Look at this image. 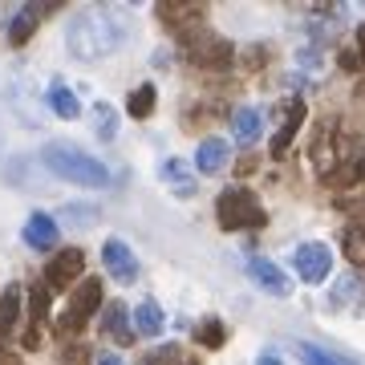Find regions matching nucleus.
<instances>
[{"label": "nucleus", "mask_w": 365, "mask_h": 365, "mask_svg": "<svg viewBox=\"0 0 365 365\" xmlns=\"http://www.w3.org/2000/svg\"><path fill=\"white\" fill-rule=\"evenodd\" d=\"M130 37V21L114 9H81L66 29V49L78 61H102Z\"/></svg>", "instance_id": "f257e3e1"}, {"label": "nucleus", "mask_w": 365, "mask_h": 365, "mask_svg": "<svg viewBox=\"0 0 365 365\" xmlns=\"http://www.w3.org/2000/svg\"><path fill=\"white\" fill-rule=\"evenodd\" d=\"M41 163L57 175V179L73 182V187H90V191H102V187H110V167H106L102 158L86 155L81 146L73 143H45L41 146Z\"/></svg>", "instance_id": "f03ea898"}, {"label": "nucleus", "mask_w": 365, "mask_h": 365, "mask_svg": "<svg viewBox=\"0 0 365 365\" xmlns=\"http://www.w3.org/2000/svg\"><path fill=\"white\" fill-rule=\"evenodd\" d=\"M215 220L223 232H256L268 223V211L248 187H223L215 199Z\"/></svg>", "instance_id": "7ed1b4c3"}, {"label": "nucleus", "mask_w": 365, "mask_h": 365, "mask_svg": "<svg viewBox=\"0 0 365 365\" xmlns=\"http://www.w3.org/2000/svg\"><path fill=\"white\" fill-rule=\"evenodd\" d=\"M309 158H313L317 175L333 179V167H341L345 158V134H341L337 118H321L313 126V138H309Z\"/></svg>", "instance_id": "20e7f679"}, {"label": "nucleus", "mask_w": 365, "mask_h": 365, "mask_svg": "<svg viewBox=\"0 0 365 365\" xmlns=\"http://www.w3.org/2000/svg\"><path fill=\"white\" fill-rule=\"evenodd\" d=\"M182 57H187L195 69H211V73H220V69H232L235 49H232V41H227V37H215L211 29H203V33H195V37L182 41Z\"/></svg>", "instance_id": "39448f33"}, {"label": "nucleus", "mask_w": 365, "mask_h": 365, "mask_svg": "<svg viewBox=\"0 0 365 365\" xmlns=\"http://www.w3.org/2000/svg\"><path fill=\"white\" fill-rule=\"evenodd\" d=\"M98 304H102V280H93L90 276V280H81V288L69 297V309L57 317V329H61L66 337L69 333H81V325L98 313Z\"/></svg>", "instance_id": "423d86ee"}, {"label": "nucleus", "mask_w": 365, "mask_h": 365, "mask_svg": "<svg viewBox=\"0 0 365 365\" xmlns=\"http://www.w3.org/2000/svg\"><path fill=\"white\" fill-rule=\"evenodd\" d=\"M158 21H163V29H170L179 41L195 37V33H203L207 29V9L203 4H158Z\"/></svg>", "instance_id": "0eeeda50"}, {"label": "nucleus", "mask_w": 365, "mask_h": 365, "mask_svg": "<svg viewBox=\"0 0 365 365\" xmlns=\"http://www.w3.org/2000/svg\"><path fill=\"white\" fill-rule=\"evenodd\" d=\"M292 264H297V276L304 284H321L329 276V268H333V252H329V244H321V240H304V244L292 252Z\"/></svg>", "instance_id": "6e6552de"}, {"label": "nucleus", "mask_w": 365, "mask_h": 365, "mask_svg": "<svg viewBox=\"0 0 365 365\" xmlns=\"http://www.w3.org/2000/svg\"><path fill=\"white\" fill-rule=\"evenodd\" d=\"M86 268V252L81 248H57L53 260L45 264V288H69Z\"/></svg>", "instance_id": "1a4fd4ad"}, {"label": "nucleus", "mask_w": 365, "mask_h": 365, "mask_svg": "<svg viewBox=\"0 0 365 365\" xmlns=\"http://www.w3.org/2000/svg\"><path fill=\"white\" fill-rule=\"evenodd\" d=\"M304 118H309V106L300 102V98H288V102L280 106V130L272 134V158L288 155V146H292L297 130L304 126Z\"/></svg>", "instance_id": "9d476101"}, {"label": "nucleus", "mask_w": 365, "mask_h": 365, "mask_svg": "<svg viewBox=\"0 0 365 365\" xmlns=\"http://www.w3.org/2000/svg\"><path fill=\"white\" fill-rule=\"evenodd\" d=\"M102 264L118 284H134V280H138V260H134V252L126 248L122 240H106L102 244Z\"/></svg>", "instance_id": "9b49d317"}, {"label": "nucleus", "mask_w": 365, "mask_h": 365, "mask_svg": "<svg viewBox=\"0 0 365 365\" xmlns=\"http://www.w3.org/2000/svg\"><path fill=\"white\" fill-rule=\"evenodd\" d=\"M248 276L264 288V292H272V297H288V292H292V280L284 276V268L272 264V260H264V256H252L248 260Z\"/></svg>", "instance_id": "f8f14e48"}, {"label": "nucleus", "mask_w": 365, "mask_h": 365, "mask_svg": "<svg viewBox=\"0 0 365 365\" xmlns=\"http://www.w3.org/2000/svg\"><path fill=\"white\" fill-rule=\"evenodd\" d=\"M57 4H25V9H16V16L9 21V45H29V37L37 33L41 16H49Z\"/></svg>", "instance_id": "ddd939ff"}, {"label": "nucleus", "mask_w": 365, "mask_h": 365, "mask_svg": "<svg viewBox=\"0 0 365 365\" xmlns=\"http://www.w3.org/2000/svg\"><path fill=\"white\" fill-rule=\"evenodd\" d=\"M57 220L53 215H45V211H33L25 223V244L29 248H37V252H53L57 248Z\"/></svg>", "instance_id": "4468645a"}, {"label": "nucleus", "mask_w": 365, "mask_h": 365, "mask_svg": "<svg viewBox=\"0 0 365 365\" xmlns=\"http://www.w3.org/2000/svg\"><path fill=\"white\" fill-rule=\"evenodd\" d=\"M158 179L167 182V191H175V195H182V199H191L199 191V179L191 175V167H187L182 158H167V163L158 167Z\"/></svg>", "instance_id": "2eb2a0df"}, {"label": "nucleus", "mask_w": 365, "mask_h": 365, "mask_svg": "<svg viewBox=\"0 0 365 365\" xmlns=\"http://www.w3.org/2000/svg\"><path fill=\"white\" fill-rule=\"evenodd\" d=\"M227 158H232V150H227V143L215 138V134L195 146V170L199 175H220V170L227 167Z\"/></svg>", "instance_id": "dca6fc26"}, {"label": "nucleus", "mask_w": 365, "mask_h": 365, "mask_svg": "<svg viewBox=\"0 0 365 365\" xmlns=\"http://www.w3.org/2000/svg\"><path fill=\"white\" fill-rule=\"evenodd\" d=\"M102 333L114 345H130L134 341V329H130V313H126V304L114 300V304H106L102 309Z\"/></svg>", "instance_id": "f3484780"}, {"label": "nucleus", "mask_w": 365, "mask_h": 365, "mask_svg": "<svg viewBox=\"0 0 365 365\" xmlns=\"http://www.w3.org/2000/svg\"><path fill=\"white\" fill-rule=\"evenodd\" d=\"M163 325H167V317H163V304H158L155 297H146L138 309H134V321H130V329H134V337L143 333V337H158L163 333Z\"/></svg>", "instance_id": "a211bd4d"}, {"label": "nucleus", "mask_w": 365, "mask_h": 365, "mask_svg": "<svg viewBox=\"0 0 365 365\" xmlns=\"http://www.w3.org/2000/svg\"><path fill=\"white\" fill-rule=\"evenodd\" d=\"M232 134H235V143L248 150L256 138H260V110H252V106H240L232 114Z\"/></svg>", "instance_id": "6ab92c4d"}, {"label": "nucleus", "mask_w": 365, "mask_h": 365, "mask_svg": "<svg viewBox=\"0 0 365 365\" xmlns=\"http://www.w3.org/2000/svg\"><path fill=\"white\" fill-rule=\"evenodd\" d=\"M49 110H53L57 118L73 122V118L81 114V102L73 98V90H69L66 81H53V86H49Z\"/></svg>", "instance_id": "aec40b11"}, {"label": "nucleus", "mask_w": 365, "mask_h": 365, "mask_svg": "<svg viewBox=\"0 0 365 365\" xmlns=\"http://www.w3.org/2000/svg\"><path fill=\"white\" fill-rule=\"evenodd\" d=\"M16 317H21V284H9L0 292V337L16 329Z\"/></svg>", "instance_id": "412c9836"}, {"label": "nucleus", "mask_w": 365, "mask_h": 365, "mask_svg": "<svg viewBox=\"0 0 365 365\" xmlns=\"http://www.w3.org/2000/svg\"><path fill=\"white\" fill-rule=\"evenodd\" d=\"M341 248H345V260L357 264V268L365 272V223H349V227H345Z\"/></svg>", "instance_id": "4be33fe9"}, {"label": "nucleus", "mask_w": 365, "mask_h": 365, "mask_svg": "<svg viewBox=\"0 0 365 365\" xmlns=\"http://www.w3.org/2000/svg\"><path fill=\"white\" fill-rule=\"evenodd\" d=\"M155 98H158V90L150 86V81H146V86H138V90L126 98V110H130V118H138V122H143V118H150V114H155Z\"/></svg>", "instance_id": "5701e85b"}, {"label": "nucleus", "mask_w": 365, "mask_h": 365, "mask_svg": "<svg viewBox=\"0 0 365 365\" xmlns=\"http://www.w3.org/2000/svg\"><path fill=\"white\" fill-rule=\"evenodd\" d=\"M93 134H98L102 143H114V134H118V114L106 102L93 106Z\"/></svg>", "instance_id": "b1692460"}, {"label": "nucleus", "mask_w": 365, "mask_h": 365, "mask_svg": "<svg viewBox=\"0 0 365 365\" xmlns=\"http://www.w3.org/2000/svg\"><path fill=\"white\" fill-rule=\"evenodd\" d=\"M297 353H300V361L304 365H353V361H345V357H337V353L321 349V345H309V341H300Z\"/></svg>", "instance_id": "393cba45"}, {"label": "nucleus", "mask_w": 365, "mask_h": 365, "mask_svg": "<svg viewBox=\"0 0 365 365\" xmlns=\"http://www.w3.org/2000/svg\"><path fill=\"white\" fill-rule=\"evenodd\" d=\"M195 341L203 349H220L223 341H227V329H223V321H203V325L195 329Z\"/></svg>", "instance_id": "a878e982"}, {"label": "nucleus", "mask_w": 365, "mask_h": 365, "mask_svg": "<svg viewBox=\"0 0 365 365\" xmlns=\"http://www.w3.org/2000/svg\"><path fill=\"white\" fill-rule=\"evenodd\" d=\"M138 365H187V357H182L179 345H163V349L146 353V357H143Z\"/></svg>", "instance_id": "bb28decb"}, {"label": "nucleus", "mask_w": 365, "mask_h": 365, "mask_svg": "<svg viewBox=\"0 0 365 365\" xmlns=\"http://www.w3.org/2000/svg\"><path fill=\"white\" fill-rule=\"evenodd\" d=\"M353 292H357V280H353V276L337 280V284H333V304H353Z\"/></svg>", "instance_id": "cd10ccee"}, {"label": "nucleus", "mask_w": 365, "mask_h": 365, "mask_svg": "<svg viewBox=\"0 0 365 365\" xmlns=\"http://www.w3.org/2000/svg\"><path fill=\"white\" fill-rule=\"evenodd\" d=\"M264 57H268V53H264L260 45H252V49H244V66H248V69H260Z\"/></svg>", "instance_id": "c85d7f7f"}, {"label": "nucleus", "mask_w": 365, "mask_h": 365, "mask_svg": "<svg viewBox=\"0 0 365 365\" xmlns=\"http://www.w3.org/2000/svg\"><path fill=\"white\" fill-rule=\"evenodd\" d=\"M61 220H73V223H90V220H98V211H81V207H69Z\"/></svg>", "instance_id": "c756f323"}, {"label": "nucleus", "mask_w": 365, "mask_h": 365, "mask_svg": "<svg viewBox=\"0 0 365 365\" xmlns=\"http://www.w3.org/2000/svg\"><path fill=\"white\" fill-rule=\"evenodd\" d=\"M357 66H361L357 53H341V69H345V73H357Z\"/></svg>", "instance_id": "7c9ffc66"}, {"label": "nucleus", "mask_w": 365, "mask_h": 365, "mask_svg": "<svg viewBox=\"0 0 365 365\" xmlns=\"http://www.w3.org/2000/svg\"><path fill=\"white\" fill-rule=\"evenodd\" d=\"M93 365H126V361H122L118 353H98V357H93Z\"/></svg>", "instance_id": "2f4dec72"}, {"label": "nucleus", "mask_w": 365, "mask_h": 365, "mask_svg": "<svg viewBox=\"0 0 365 365\" xmlns=\"http://www.w3.org/2000/svg\"><path fill=\"white\" fill-rule=\"evenodd\" d=\"M353 53H357V61L365 66V25L357 29V49H353Z\"/></svg>", "instance_id": "473e14b6"}, {"label": "nucleus", "mask_w": 365, "mask_h": 365, "mask_svg": "<svg viewBox=\"0 0 365 365\" xmlns=\"http://www.w3.org/2000/svg\"><path fill=\"white\" fill-rule=\"evenodd\" d=\"M353 179H365V150L357 155V163H353V170H349Z\"/></svg>", "instance_id": "72a5a7b5"}, {"label": "nucleus", "mask_w": 365, "mask_h": 365, "mask_svg": "<svg viewBox=\"0 0 365 365\" xmlns=\"http://www.w3.org/2000/svg\"><path fill=\"white\" fill-rule=\"evenodd\" d=\"M0 365H25L16 353H9V349H0Z\"/></svg>", "instance_id": "f704fd0d"}, {"label": "nucleus", "mask_w": 365, "mask_h": 365, "mask_svg": "<svg viewBox=\"0 0 365 365\" xmlns=\"http://www.w3.org/2000/svg\"><path fill=\"white\" fill-rule=\"evenodd\" d=\"M256 365H284V361H280L276 353H260V361H256Z\"/></svg>", "instance_id": "c9c22d12"}]
</instances>
